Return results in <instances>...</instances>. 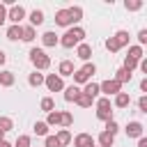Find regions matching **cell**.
Listing matches in <instances>:
<instances>
[{"instance_id":"42","label":"cell","mask_w":147,"mask_h":147,"mask_svg":"<svg viewBox=\"0 0 147 147\" xmlns=\"http://www.w3.org/2000/svg\"><path fill=\"white\" fill-rule=\"evenodd\" d=\"M5 18H7V9H5V5L0 2V25L5 23Z\"/></svg>"},{"instance_id":"22","label":"cell","mask_w":147,"mask_h":147,"mask_svg":"<svg viewBox=\"0 0 147 147\" xmlns=\"http://www.w3.org/2000/svg\"><path fill=\"white\" fill-rule=\"evenodd\" d=\"M11 83H14V74H11V71H2V74H0V85L9 87Z\"/></svg>"},{"instance_id":"12","label":"cell","mask_w":147,"mask_h":147,"mask_svg":"<svg viewBox=\"0 0 147 147\" xmlns=\"http://www.w3.org/2000/svg\"><path fill=\"white\" fill-rule=\"evenodd\" d=\"M129 103H131V96H129L126 92H119V94L115 96V106H117V108H126Z\"/></svg>"},{"instance_id":"24","label":"cell","mask_w":147,"mask_h":147,"mask_svg":"<svg viewBox=\"0 0 147 147\" xmlns=\"http://www.w3.org/2000/svg\"><path fill=\"white\" fill-rule=\"evenodd\" d=\"M113 140H115V136H110V133H106V131L99 136V145H101V147H110Z\"/></svg>"},{"instance_id":"23","label":"cell","mask_w":147,"mask_h":147,"mask_svg":"<svg viewBox=\"0 0 147 147\" xmlns=\"http://www.w3.org/2000/svg\"><path fill=\"white\" fill-rule=\"evenodd\" d=\"M55 138H57V142H60V145H69V142H71V133H69L67 129H62Z\"/></svg>"},{"instance_id":"20","label":"cell","mask_w":147,"mask_h":147,"mask_svg":"<svg viewBox=\"0 0 147 147\" xmlns=\"http://www.w3.org/2000/svg\"><path fill=\"white\" fill-rule=\"evenodd\" d=\"M115 41H117V46H119V48H122L124 44H129V32H126V30H119V32L115 34Z\"/></svg>"},{"instance_id":"27","label":"cell","mask_w":147,"mask_h":147,"mask_svg":"<svg viewBox=\"0 0 147 147\" xmlns=\"http://www.w3.org/2000/svg\"><path fill=\"white\" fill-rule=\"evenodd\" d=\"M76 101H78V106H83V108H87V106H92V101H94V99H92V96H87L85 92H80Z\"/></svg>"},{"instance_id":"47","label":"cell","mask_w":147,"mask_h":147,"mask_svg":"<svg viewBox=\"0 0 147 147\" xmlns=\"http://www.w3.org/2000/svg\"><path fill=\"white\" fill-rule=\"evenodd\" d=\"M2 140H5V131H0V142H2Z\"/></svg>"},{"instance_id":"7","label":"cell","mask_w":147,"mask_h":147,"mask_svg":"<svg viewBox=\"0 0 147 147\" xmlns=\"http://www.w3.org/2000/svg\"><path fill=\"white\" fill-rule=\"evenodd\" d=\"M44 83H46V87L51 90V92H60L64 85H62V78L60 76H55V74H51L48 78H44Z\"/></svg>"},{"instance_id":"38","label":"cell","mask_w":147,"mask_h":147,"mask_svg":"<svg viewBox=\"0 0 147 147\" xmlns=\"http://www.w3.org/2000/svg\"><path fill=\"white\" fill-rule=\"evenodd\" d=\"M46 147H62V145L57 142V138H55V136H48V138H46Z\"/></svg>"},{"instance_id":"21","label":"cell","mask_w":147,"mask_h":147,"mask_svg":"<svg viewBox=\"0 0 147 147\" xmlns=\"http://www.w3.org/2000/svg\"><path fill=\"white\" fill-rule=\"evenodd\" d=\"M115 80H117V83L122 85V83H126V80H131V74H129V71H126V69L122 67V69H117V76H115Z\"/></svg>"},{"instance_id":"4","label":"cell","mask_w":147,"mask_h":147,"mask_svg":"<svg viewBox=\"0 0 147 147\" xmlns=\"http://www.w3.org/2000/svg\"><path fill=\"white\" fill-rule=\"evenodd\" d=\"M96 108H99V110H96V117H99V119H106V122H108V119H113V110H110V99H106V96H103V99H99Z\"/></svg>"},{"instance_id":"18","label":"cell","mask_w":147,"mask_h":147,"mask_svg":"<svg viewBox=\"0 0 147 147\" xmlns=\"http://www.w3.org/2000/svg\"><path fill=\"white\" fill-rule=\"evenodd\" d=\"M126 57H131V60L140 62V60H142V48H140V46H131V48H129V55H126Z\"/></svg>"},{"instance_id":"17","label":"cell","mask_w":147,"mask_h":147,"mask_svg":"<svg viewBox=\"0 0 147 147\" xmlns=\"http://www.w3.org/2000/svg\"><path fill=\"white\" fill-rule=\"evenodd\" d=\"M30 23H32V25H41V23H44V11H41V9H34V11L30 14Z\"/></svg>"},{"instance_id":"11","label":"cell","mask_w":147,"mask_h":147,"mask_svg":"<svg viewBox=\"0 0 147 147\" xmlns=\"http://www.w3.org/2000/svg\"><path fill=\"white\" fill-rule=\"evenodd\" d=\"M55 23H57V25H69V23H71L69 11H67V9H60V11L55 14Z\"/></svg>"},{"instance_id":"13","label":"cell","mask_w":147,"mask_h":147,"mask_svg":"<svg viewBox=\"0 0 147 147\" xmlns=\"http://www.w3.org/2000/svg\"><path fill=\"white\" fill-rule=\"evenodd\" d=\"M21 34H23V28H21V25H11V28L7 30V39H11V41L21 39Z\"/></svg>"},{"instance_id":"8","label":"cell","mask_w":147,"mask_h":147,"mask_svg":"<svg viewBox=\"0 0 147 147\" xmlns=\"http://www.w3.org/2000/svg\"><path fill=\"white\" fill-rule=\"evenodd\" d=\"M126 136L129 138H142V124L140 122H129L126 124Z\"/></svg>"},{"instance_id":"25","label":"cell","mask_w":147,"mask_h":147,"mask_svg":"<svg viewBox=\"0 0 147 147\" xmlns=\"http://www.w3.org/2000/svg\"><path fill=\"white\" fill-rule=\"evenodd\" d=\"M21 39H23V41H32V39H34V28H32V25H25Z\"/></svg>"},{"instance_id":"43","label":"cell","mask_w":147,"mask_h":147,"mask_svg":"<svg viewBox=\"0 0 147 147\" xmlns=\"http://www.w3.org/2000/svg\"><path fill=\"white\" fill-rule=\"evenodd\" d=\"M140 69H142V71L147 74V60H140Z\"/></svg>"},{"instance_id":"19","label":"cell","mask_w":147,"mask_h":147,"mask_svg":"<svg viewBox=\"0 0 147 147\" xmlns=\"http://www.w3.org/2000/svg\"><path fill=\"white\" fill-rule=\"evenodd\" d=\"M67 11H69L71 23H78V21H80V16H83V9H80V7H71V9H67Z\"/></svg>"},{"instance_id":"2","label":"cell","mask_w":147,"mask_h":147,"mask_svg":"<svg viewBox=\"0 0 147 147\" xmlns=\"http://www.w3.org/2000/svg\"><path fill=\"white\" fill-rule=\"evenodd\" d=\"M30 62H32L37 69H48V67H51V57H48L41 48H32V51H30Z\"/></svg>"},{"instance_id":"45","label":"cell","mask_w":147,"mask_h":147,"mask_svg":"<svg viewBox=\"0 0 147 147\" xmlns=\"http://www.w3.org/2000/svg\"><path fill=\"white\" fill-rule=\"evenodd\" d=\"M5 60H7V55H5V51H0V64H5Z\"/></svg>"},{"instance_id":"6","label":"cell","mask_w":147,"mask_h":147,"mask_svg":"<svg viewBox=\"0 0 147 147\" xmlns=\"http://www.w3.org/2000/svg\"><path fill=\"white\" fill-rule=\"evenodd\" d=\"M23 16H25V9H23L21 5H14V7H11L9 11H7V18H9V21H11L14 25H18V21H21Z\"/></svg>"},{"instance_id":"14","label":"cell","mask_w":147,"mask_h":147,"mask_svg":"<svg viewBox=\"0 0 147 147\" xmlns=\"http://www.w3.org/2000/svg\"><path fill=\"white\" fill-rule=\"evenodd\" d=\"M41 41H44V46H55L60 39H57V34H55V32H44Z\"/></svg>"},{"instance_id":"16","label":"cell","mask_w":147,"mask_h":147,"mask_svg":"<svg viewBox=\"0 0 147 147\" xmlns=\"http://www.w3.org/2000/svg\"><path fill=\"white\" fill-rule=\"evenodd\" d=\"M78 94H80V90H78L76 85H71V87H67V90H64V99H67V101H76V99H78Z\"/></svg>"},{"instance_id":"30","label":"cell","mask_w":147,"mask_h":147,"mask_svg":"<svg viewBox=\"0 0 147 147\" xmlns=\"http://www.w3.org/2000/svg\"><path fill=\"white\" fill-rule=\"evenodd\" d=\"M34 133H37V136H46V133H48V124H46V122H37V124H34Z\"/></svg>"},{"instance_id":"33","label":"cell","mask_w":147,"mask_h":147,"mask_svg":"<svg viewBox=\"0 0 147 147\" xmlns=\"http://www.w3.org/2000/svg\"><path fill=\"white\" fill-rule=\"evenodd\" d=\"M53 106H55V103H53V99H51V96H46V99H41V110H46V113H51V110H53Z\"/></svg>"},{"instance_id":"41","label":"cell","mask_w":147,"mask_h":147,"mask_svg":"<svg viewBox=\"0 0 147 147\" xmlns=\"http://www.w3.org/2000/svg\"><path fill=\"white\" fill-rule=\"evenodd\" d=\"M138 106H140V110H142V113H147V96H140Z\"/></svg>"},{"instance_id":"35","label":"cell","mask_w":147,"mask_h":147,"mask_svg":"<svg viewBox=\"0 0 147 147\" xmlns=\"http://www.w3.org/2000/svg\"><path fill=\"white\" fill-rule=\"evenodd\" d=\"M14 147H30V136H18Z\"/></svg>"},{"instance_id":"29","label":"cell","mask_w":147,"mask_h":147,"mask_svg":"<svg viewBox=\"0 0 147 147\" xmlns=\"http://www.w3.org/2000/svg\"><path fill=\"white\" fill-rule=\"evenodd\" d=\"M60 124H62V126H71V124H74L71 113H60Z\"/></svg>"},{"instance_id":"28","label":"cell","mask_w":147,"mask_h":147,"mask_svg":"<svg viewBox=\"0 0 147 147\" xmlns=\"http://www.w3.org/2000/svg\"><path fill=\"white\" fill-rule=\"evenodd\" d=\"M28 80H30V85H32V87H39V85L44 83V76L34 71V74H30V78H28Z\"/></svg>"},{"instance_id":"10","label":"cell","mask_w":147,"mask_h":147,"mask_svg":"<svg viewBox=\"0 0 147 147\" xmlns=\"http://www.w3.org/2000/svg\"><path fill=\"white\" fill-rule=\"evenodd\" d=\"M62 76H74V62H69V60L60 62V78Z\"/></svg>"},{"instance_id":"36","label":"cell","mask_w":147,"mask_h":147,"mask_svg":"<svg viewBox=\"0 0 147 147\" xmlns=\"http://www.w3.org/2000/svg\"><path fill=\"white\" fill-rule=\"evenodd\" d=\"M106 48H108L110 53H117V51H119V46H117V41H115V37H110V39L106 41Z\"/></svg>"},{"instance_id":"15","label":"cell","mask_w":147,"mask_h":147,"mask_svg":"<svg viewBox=\"0 0 147 147\" xmlns=\"http://www.w3.org/2000/svg\"><path fill=\"white\" fill-rule=\"evenodd\" d=\"M90 55H92V46L90 44H80L78 46V57L80 60H90Z\"/></svg>"},{"instance_id":"34","label":"cell","mask_w":147,"mask_h":147,"mask_svg":"<svg viewBox=\"0 0 147 147\" xmlns=\"http://www.w3.org/2000/svg\"><path fill=\"white\" fill-rule=\"evenodd\" d=\"M106 133H110V136L117 133V122H115V119H108V122H106Z\"/></svg>"},{"instance_id":"46","label":"cell","mask_w":147,"mask_h":147,"mask_svg":"<svg viewBox=\"0 0 147 147\" xmlns=\"http://www.w3.org/2000/svg\"><path fill=\"white\" fill-rule=\"evenodd\" d=\"M0 147H11V145H9L7 140H2V142H0Z\"/></svg>"},{"instance_id":"31","label":"cell","mask_w":147,"mask_h":147,"mask_svg":"<svg viewBox=\"0 0 147 147\" xmlns=\"http://www.w3.org/2000/svg\"><path fill=\"white\" fill-rule=\"evenodd\" d=\"M46 124H48V126H53V124H60V113L51 110V113H48V119H46Z\"/></svg>"},{"instance_id":"9","label":"cell","mask_w":147,"mask_h":147,"mask_svg":"<svg viewBox=\"0 0 147 147\" xmlns=\"http://www.w3.org/2000/svg\"><path fill=\"white\" fill-rule=\"evenodd\" d=\"M74 145L76 147H94V138L90 133H78L76 140H74Z\"/></svg>"},{"instance_id":"37","label":"cell","mask_w":147,"mask_h":147,"mask_svg":"<svg viewBox=\"0 0 147 147\" xmlns=\"http://www.w3.org/2000/svg\"><path fill=\"white\" fill-rule=\"evenodd\" d=\"M136 67H138V62H136V60H131V57H126V60H124V69H126L129 74H131Z\"/></svg>"},{"instance_id":"3","label":"cell","mask_w":147,"mask_h":147,"mask_svg":"<svg viewBox=\"0 0 147 147\" xmlns=\"http://www.w3.org/2000/svg\"><path fill=\"white\" fill-rule=\"evenodd\" d=\"M96 71V67L92 64V62H87L85 67H80L78 71H74V80L76 83H85V80H90V76Z\"/></svg>"},{"instance_id":"1","label":"cell","mask_w":147,"mask_h":147,"mask_svg":"<svg viewBox=\"0 0 147 147\" xmlns=\"http://www.w3.org/2000/svg\"><path fill=\"white\" fill-rule=\"evenodd\" d=\"M83 39H85V30H83V28H71V30H67V32L62 34L60 44H62L64 48H74V46L80 44Z\"/></svg>"},{"instance_id":"44","label":"cell","mask_w":147,"mask_h":147,"mask_svg":"<svg viewBox=\"0 0 147 147\" xmlns=\"http://www.w3.org/2000/svg\"><path fill=\"white\" fill-rule=\"evenodd\" d=\"M138 147H147V138H140L138 140Z\"/></svg>"},{"instance_id":"26","label":"cell","mask_w":147,"mask_h":147,"mask_svg":"<svg viewBox=\"0 0 147 147\" xmlns=\"http://www.w3.org/2000/svg\"><path fill=\"white\" fill-rule=\"evenodd\" d=\"M83 92H85V94H87V96H92V99H94V96H96V94H99V85H96V83H87V85H85V90H83Z\"/></svg>"},{"instance_id":"40","label":"cell","mask_w":147,"mask_h":147,"mask_svg":"<svg viewBox=\"0 0 147 147\" xmlns=\"http://www.w3.org/2000/svg\"><path fill=\"white\" fill-rule=\"evenodd\" d=\"M138 41L140 44H147V30H140L138 32Z\"/></svg>"},{"instance_id":"39","label":"cell","mask_w":147,"mask_h":147,"mask_svg":"<svg viewBox=\"0 0 147 147\" xmlns=\"http://www.w3.org/2000/svg\"><path fill=\"white\" fill-rule=\"evenodd\" d=\"M140 7H142L140 0H131V2H126V9H133V11H136V9H140Z\"/></svg>"},{"instance_id":"5","label":"cell","mask_w":147,"mask_h":147,"mask_svg":"<svg viewBox=\"0 0 147 147\" xmlns=\"http://www.w3.org/2000/svg\"><path fill=\"white\" fill-rule=\"evenodd\" d=\"M119 87H122V85H119L117 80H103V83L99 85V92H103V94L110 96V94H119Z\"/></svg>"},{"instance_id":"32","label":"cell","mask_w":147,"mask_h":147,"mask_svg":"<svg viewBox=\"0 0 147 147\" xmlns=\"http://www.w3.org/2000/svg\"><path fill=\"white\" fill-rule=\"evenodd\" d=\"M11 126H14V122H11L9 117H0V131H5V133H7Z\"/></svg>"}]
</instances>
